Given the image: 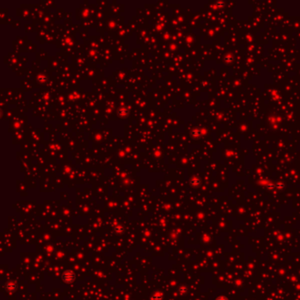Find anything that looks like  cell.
I'll return each instance as SVG.
<instances>
[{"label": "cell", "mask_w": 300, "mask_h": 300, "mask_svg": "<svg viewBox=\"0 0 300 300\" xmlns=\"http://www.w3.org/2000/svg\"><path fill=\"white\" fill-rule=\"evenodd\" d=\"M215 300H228V299L226 297H224V296H219Z\"/></svg>", "instance_id": "2"}, {"label": "cell", "mask_w": 300, "mask_h": 300, "mask_svg": "<svg viewBox=\"0 0 300 300\" xmlns=\"http://www.w3.org/2000/svg\"><path fill=\"white\" fill-rule=\"evenodd\" d=\"M63 279L68 281V282H71L73 280V276L70 275V272H66L64 275H63Z\"/></svg>", "instance_id": "1"}]
</instances>
